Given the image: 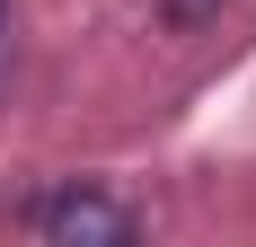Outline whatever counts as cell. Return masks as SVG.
<instances>
[{
	"instance_id": "6da1fadb",
	"label": "cell",
	"mask_w": 256,
	"mask_h": 247,
	"mask_svg": "<svg viewBox=\"0 0 256 247\" xmlns=\"http://www.w3.org/2000/svg\"><path fill=\"white\" fill-rule=\"evenodd\" d=\"M26 230L53 238V247H124V238H142V212L98 194V186H62V194L26 203Z\"/></svg>"
},
{
	"instance_id": "7a4b0ae2",
	"label": "cell",
	"mask_w": 256,
	"mask_h": 247,
	"mask_svg": "<svg viewBox=\"0 0 256 247\" xmlns=\"http://www.w3.org/2000/svg\"><path fill=\"white\" fill-rule=\"evenodd\" d=\"M159 9V26H168V36H204V26H221V9H230V0H150Z\"/></svg>"
},
{
	"instance_id": "3957f363",
	"label": "cell",
	"mask_w": 256,
	"mask_h": 247,
	"mask_svg": "<svg viewBox=\"0 0 256 247\" xmlns=\"http://www.w3.org/2000/svg\"><path fill=\"white\" fill-rule=\"evenodd\" d=\"M9 18H18V0H0V36H9Z\"/></svg>"
}]
</instances>
